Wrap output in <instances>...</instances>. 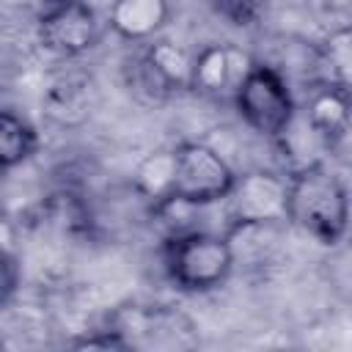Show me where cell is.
<instances>
[{
    "mask_svg": "<svg viewBox=\"0 0 352 352\" xmlns=\"http://www.w3.org/2000/svg\"><path fill=\"white\" fill-rule=\"evenodd\" d=\"M346 187L324 165L286 176V223L322 245H338L346 234Z\"/></svg>",
    "mask_w": 352,
    "mask_h": 352,
    "instance_id": "obj_1",
    "label": "cell"
},
{
    "mask_svg": "<svg viewBox=\"0 0 352 352\" xmlns=\"http://www.w3.org/2000/svg\"><path fill=\"white\" fill-rule=\"evenodd\" d=\"M129 352H198L195 322L173 305H124L113 314L110 330Z\"/></svg>",
    "mask_w": 352,
    "mask_h": 352,
    "instance_id": "obj_2",
    "label": "cell"
},
{
    "mask_svg": "<svg viewBox=\"0 0 352 352\" xmlns=\"http://www.w3.org/2000/svg\"><path fill=\"white\" fill-rule=\"evenodd\" d=\"M165 267L173 283L187 292H209L220 286L234 270L231 248L217 231H198L168 242Z\"/></svg>",
    "mask_w": 352,
    "mask_h": 352,
    "instance_id": "obj_3",
    "label": "cell"
},
{
    "mask_svg": "<svg viewBox=\"0 0 352 352\" xmlns=\"http://www.w3.org/2000/svg\"><path fill=\"white\" fill-rule=\"evenodd\" d=\"M234 102H236L242 121L258 135L272 138V140L297 116V104H294L289 82L283 80L280 72L264 63H253V69L239 82Z\"/></svg>",
    "mask_w": 352,
    "mask_h": 352,
    "instance_id": "obj_4",
    "label": "cell"
},
{
    "mask_svg": "<svg viewBox=\"0 0 352 352\" xmlns=\"http://www.w3.org/2000/svg\"><path fill=\"white\" fill-rule=\"evenodd\" d=\"M173 160H176V176H173L176 198L209 206V204H220L228 195L236 173L217 148L198 140H187L173 148Z\"/></svg>",
    "mask_w": 352,
    "mask_h": 352,
    "instance_id": "obj_5",
    "label": "cell"
},
{
    "mask_svg": "<svg viewBox=\"0 0 352 352\" xmlns=\"http://www.w3.org/2000/svg\"><path fill=\"white\" fill-rule=\"evenodd\" d=\"M226 231L245 223H283L286 220V176L272 170H248L234 176L228 195L220 201Z\"/></svg>",
    "mask_w": 352,
    "mask_h": 352,
    "instance_id": "obj_6",
    "label": "cell"
},
{
    "mask_svg": "<svg viewBox=\"0 0 352 352\" xmlns=\"http://www.w3.org/2000/svg\"><path fill=\"white\" fill-rule=\"evenodd\" d=\"M38 44L55 58H77L96 47L102 22L85 3H58L47 8L36 22Z\"/></svg>",
    "mask_w": 352,
    "mask_h": 352,
    "instance_id": "obj_7",
    "label": "cell"
},
{
    "mask_svg": "<svg viewBox=\"0 0 352 352\" xmlns=\"http://www.w3.org/2000/svg\"><path fill=\"white\" fill-rule=\"evenodd\" d=\"M253 58L234 44H209L192 58L190 88L209 96H234L245 74L253 69Z\"/></svg>",
    "mask_w": 352,
    "mask_h": 352,
    "instance_id": "obj_8",
    "label": "cell"
},
{
    "mask_svg": "<svg viewBox=\"0 0 352 352\" xmlns=\"http://www.w3.org/2000/svg\"><path fill=\"white\" fill-rule=\"evenodd\" d=\"M138 77L140 85L157 96L184 91L192 82V55L170 38H157L146 47L138 66Z\"/></svg>",
    "mask_w": 352,
    "mask_h": 352,
    "instance_id": "obj_9",
    "label": "cell"
},
{
    "mask_svg": "<svg viewBox=\"0 0 352 352\" xmlns=\"http://www.w3.org/2000/svg\"><path fill=\"white\" fill-rule=\"evenodd\" d=\"M305 121L324 140V146L333 148L349 132V91L319 85L308 99Z\"/></svg>",
    "mask_w": 352,
    "mask_h": 352,
    "instance_id": "obj_10",
    "label": "cell"
},
{
    "mask_svg": "<svg viewBox=\"0 0 352 352\" xmlns=\"http://www.w3.org/2000/svg\"><path fill=\"white\" fill-rule=\"evenodd\" d=\"M170 8L165 0H118L110 6L107 22L126 41L151 38L168 19Z\"/></svg>",
    "mask_w": 352,
    "mask_h": 352,
    "instance_id": "obj_11",
    "label": "cell"
},
{
    "mask_svg": "<svg viewBox=\"0 0 352 352\" xmlns=\"http://www.w3.org/2000/svg\"><path fill=\"white\" fill-rule=\"evenodd\" d=\"M316 60L324 69V82L322 85L349 91V80H352V30L346 25L333 30L324 38V44L319 47Z\"/></svg>",
    "mask_w": 352,
    "mask_h": 352,
    "instance_id": "obj_12",
    "label": "cell"
},
{
    "mask_svg": "<svg viewBox=\"0 0 352 352\" xmlns=\"http://www.w3.org/2000/svg\"><path fill=\"white\" fill-rule=\"evenodd\" d=\"M173 176H176V160H173V148L170 151H154L148 154L138 170H135V190L154 204L165 201L168 195H173Z\"/></svg>",
    "mask_w": 352,
    "mask_h": 352,
    "instance_id": "obj_13",
    "label": "cell"
},
{
    "mask_svg": "<svg viewBox=\"0 0 352 352\" xmlns=\"http://www.w3.org/2000/svg\"><path fill=\"white\" fill-rule=\"evenodd\" d=\"M36 148V132L33 126L11 113V110H0V168H14L19 162H25Z\"/></svg>",
    "mask_w": 352,
    "mask_h": 352,
    "instance_id": "obj_14",
    "label": "cell"
},
{
    "mask_svg": "<svg viewBox=\"0 0 352 352\" xmlns=\"http://www.w3.org/2000/svg\"><path fill=\"white\" fill-rule=\"evenodd\" d=\"M217 11L228 16L234 25H250L261 14V6L248 3V0H231V3H217Z\"/></svg>",
    "mask_w": 352,
    "mask_h": 352,
    "instance_id": "obj_15",
    "label": "cell"
},
{
    "mask_svg": "<svg viewBox=\"0 0 352 352\" xmlns=\"http://www.w3.org/2000/svg\"><path fill=\"white\" fill-rule=\"evenodd\" d=\"M14 289H16V264H14V258L0 248V308L11 300Z\"/></svg>",
    "mask_w": 352,
    "mask_h": 352,
    "instance_id": "obj_16",
    "label": "cell"
},
{
    "mask_svg": "<svg viewBox=\"0 0 352 352\" xmlns=\"http://www.w3.org/2000/svg\"><path fill=\"white\" fill-rule=\"evenodd\" d=\"M72 352H129V349L118 338H113L110 333H104V336H94V338H85V341L74 344Z\"/></svg>",
    "mask_w": 352,
    "mask_h": 352,
    "instance_id": "obj_17",
    "label": "cell"
},
{
    "mask_svg": "<svg viewBox=\"0 0 352 352\" xmlns=\"http://www.w3.org/2000/svg\"><path fill=\"white\" fill-rule=\"evenodd\" d=\"M278 352H300V349H278Z\"/></svg>",
    "mask_w": 352,
    "mask_h": 352,
    "instance_id": "obj_18",
    "label": "cell"
}]
</instances>
